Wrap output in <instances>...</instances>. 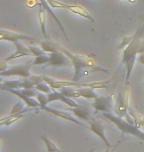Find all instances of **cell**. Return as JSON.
I'll use <instances>...</instances> for the list:
<instances>
[{
  "label": "cell",
  "mask_w": 144,
  "mask_h": 152,
  "mask_svg": "<svg viewBox=\"0 0 144 152\" xmlns=\"http://www.w3.org/2000/svg\"><path fill=\"white\" fill-rule=\"evenodd\" d=\"M36 89L39 91V92H42V93H45V94H50L51 92V88L50 85H48L47 82H42L38 85H36Z\"/></svg>",
  "instance_id": "cell-26"
},
{
  "label": "cell",
  "mask_w": 144,
  "mask_h": 152,
  "mask_svg": "<svg viewBox=\"0 0 144 152\" xmlns=\"http://www.w3.org/2000/svg\"><path fill=\"white\" fill-rule=\"evenodd\" d=\"M128 99H129V89L126 88L118 94L114 110L118 115L121 118H126V121L135 124L131 115H128Z\"/></svg>",
  "instance_id": "cell-4"
},
{
  "label": "cell",
  "mask_w": 144,
  "mask_h": 152,
  "mask_svg": "<svg viewBox=\"0 0 144 152\" xmlns=\"http://www.w3.org/2000/svg\"><path fill=\"white\" fill-rule=\"evenodd\" d=\"M24 56H32V54L28 53H24V51H20V50H16L14 53H12L11 56H9L7 58H5V61H10V60L19 58V57H24Z\"/></svg>",
  "instance_id": "cell-25"
},
{
  "label": "cell",
  "mask_w": 144,
  "mask_h": 152,
  "mask_svg": "<svg viewBox=\"0 0 144 152\" xmlns=\"http://www.w3.org/2000/svg\"><path fill=\"white\" fill-rule=\"evenodd\" d=\"M25 115L22 114H17V115H9L8 117L6 118H3L0 120V126H10L15 121H19L20 118H24Z\"/></svg>",
  "instance_id": "cell-17"
},
{
  "label": "cell",
  "mask_w": 144,
  "mask_h": 152,
  "mask_svg": "<svg viewBox=\"0 0 144 152\" xmlns=\"http://www.w3.org/2000/svg\"><path fill=\"white\" fill-rule=\"evenodd\" d=\"M41 48L44 50L45 53H56V51H60V53H64L68 58L71 60L72 65L74 67V76H73V81L77 82L82 77L89 75L91 72H97V71H103L108 73V70L105 68L100 67L97 65L93 60L90 59L89 57L85 56H81V54H75L70 53L68 50L64 48L61 45H57L56 42L45 41L41 42Z\"/></svg>",
  "instance_id": "cell-1"
},
{
  "label": "cell",
  "mask_w": 144,
  "mask_h": 152,
  "mask_svg": "<svg viewBox=\"0 0 144 152\" xmlns=\"http://www.w3.org/2000/svg\"><path fill=\"white\" fill-rule=\"evenodd\" d=\"M58 91L62 93L64 96L69 97V98H75L76 97V89H74V87H71V86L61 87L58 89Z\"/></svg>",
  "instance_id": "cell-21"
},
{
  "label": "cell",
  "mask_w": 144,
  "mask_h": 152,
  "mask_svg": "<svg viewBox=\"0 0 144 152\" xmlns=\"http://www.w3.org/2000/svg\"><path fill=\"white\" fill-rule=\"evenodd\" d=\"M41 139L45 142V146H47L48 151H59V149L57 148L56 145L54 144L51 140H50V139H48L47 136L42 135L41 136Z\"/></svg>",
  "instance_id": "cell-24"
},
{
  "label": "cell",
  "mask_w": 144,
  "mask_h": 152,
  "mask_svg": "<svg viewBox=\"0 0 144 152\" xmlns=\"http://www.w3.org/2000/svg\"><path fill=\"white\" fill-rule=\"evenodd\" d=\"M65 10H68L70 12H72V13L79 15V16H82V17L86 18V19H88L89 21H91V22H95V19L93 18V16H92V15L89 13V12L86 10V9L82 7V6L67 4Z\"/></svg>",
  "instance_id": "cell-13"
},
{
  "label": "cell",
  "mask_w": 144,
  "mask_h": 152,
  "mask_svg": "<svg viewBox=\"0 0 144 152\" xmlns=\"http://www.w3.org/2000/svg\"><path fill=\"white\" fill-rule=\"evenodd\" d=\"M72 62L65 54L60 53V51H56V53H50V61L48 62V66H56V67H61V66H69Z\"/></svg>",
  "instance_id": "cell-9"
},
{
  "label": "cell",
  "mask_w": 144,
  "mask_h": 152,
  "mask_svg": "<svg viewBox=\"0 0 144 152\" xmlns=\"http://www.w3.org/2000/svg\"><path fill=\"white\" fill-rule=\"evenodd\" d=\"M103 115L106 118H108L109 121H111L121 132L126 133V134H130L134 136V137H137L144 141V132H142L140 129V127L137 126L136 124H133L129 123L128 121L124 120L118 115H113L111 113H103Z\"/></svg>",
  "instance_id": "cell-3"
},
{
  "label": "cell",
  "mask_w": 144,
  "mask_h": 152,
  "mask_svg": "<svg viewBox=\"0 0 144 152\" xmlns=\"http://www.w3.org/2000/svg\"><path fill=\"white\" fill-rule=\"evenodd\" d=\"M29 79L31 81L33 82L34 84H35V86L36 85H38L39 83H42V82H44V78H42V76H38V75H31Z\"/></svg>",
  "instance_id": "cell-30"
},
{
  "label": "cell",
  "mask_w": 144,
  "mask_h": 152,
  "mask_svg": "<svg viewBox=\"0 0 144 152\" xmlns=\"http://www.w3.org/2000/svg\"><path fill=\"white\" fill-rule=\"evenodd\" d=\"M140 53H144V26L138 27L130 44L124 48L122 53L121 65L125 66L127 81L129 80L130 75L132 73L137 56Z\"/></svg>",
  "instance_id": "cell-2"
},
{
  "label": "cell",
  "mask_w": 144,
  "mask_h": 152,
  "mask_svg": "<svg viewBox=\"0 0 144 152\" xmlns=\"http://www.w3.org/2000/svg\"><path fill=\"white\" fill-rule=\"evenodd\" d=\"M88 123H89V126H90L91 132L93 133H95L98 137H100L101 139H102V141L104 142V144L106 145V147L108 148V149H111L112 144L110 143V141L108 140V138H107V136H106L105 126H104L102 124H100L99 121L91 120V118L88 121Z\"/></svg>",
  "instance_id": "cell-8"
},
{
  "label": "cell",
  "mask_w": 144,
  "mask_h": 152,
  "mask_svg": "<svg viewBox=\"0 0 144 152\" xmlns=\"http://www.w3.org/2000/svg\"><path fill=\"white\" fill-rule=\"evenodd\" d=\"M45 10L44 8H41L39 11V26H41L42 33L44 35V37L45 39H48V34H47V30H45Z\"/></svg>",
  "instance_id": "cell-19"
},
{
  "label": "cell",
  "mask_w": 144,
  "mask_h": 152,
  "mask_svg": "<svg viewBox=\"0 0 144 152\" xmlns=\"http://www.w3.org/2000/svg\"><path fill=\"white\" fill-rule=\"evenodd\" d=\"M33 66V61H29L25 64L12 66L10 68H7L6 70L2 71L0 75L1 77H11V76H18V77L29 78L31 76L30 70Z\"/></svg>",
  "instance_id": "cell-5"
},
{
  "label": "cell",
  "mask_w": 144,
  "mask_h": 152,
  "mask_svg": "<svg viewBox=\"0 0 144 152\" xmlns=\"http://www.w3.org/2000/svg\"><path fill=\"white\" fill-rule=\"evenodd\" d=\"M69 111L71 112L76 118H80L82 121H89L91 118L90 112H89L86 108L81 107V106H78V107H76V108H70Z\"/></svg>",
  "instance_id": "cell-15"
},
{
  "label": "cell",
  "mask_w": 144,
  "mask_h": 152,
  "mask_svg": "<svg viewBox=\"0 0 144 152\" xmlns=\"http://www.w3.org/2000/svg\"><path fill=\"white\" fill-rule=\"evenodd\" d=\"M29 48H30V51L32 53L33 56H39V54H42V53H45V51L42 50V48H39V47H33V45H29Z\"/></svg>",
  "instance_id": "cell-29"
},
{
  "label": "cell",
  "mask_w": 144,
  "mask_h": 152,
  "mask_svg": "<svg viewBox=\"0 0 144 152\" xmlns=\"http://www.w3.org/2000/svg\"><path fill=\"white\" fill-rule=\"evenodd\" d=\"M109 81H99V82H92V83H82L80 87H88L91 89H105L108 87Z\"/></svg>",
  "instance_id": "cell-18"
},
{
  "label": "cell",
  "mask_w": 144,
  "mask_h": 152,
  "mask_svg": "<svg viewBox=\"0 0 144 152\" xmlns=\"http://www.w3.org/2000/svg\"><path fill=\"white\" fill-rule=\"evenodd\" d=\"M39 2H41L42 7L45 9V12H48V14L50 15V16L51 18H53V19L56 22V24L58 25V27H59V29L61 30V32L63 33V36L65 37V39H69L68 36H67L66 32H65V29L63 28L62 24H61V22L59 21V19H58V18L56 17V15L54 14V12H53V10H51V7H50V5L48 4V2L47 1V0H39Z\"/></svg>",
  "instance_id": "cell-12"
},
{
  "label": "cell",
  "mask_w": 144,
  "mask_h": 152,
  "mask_svg": "<svg viewBox=\"0 0 144 152\" xmlns=\"http://www.w3.org/2000/svg\"><path fill=\"white\" fill-rule=\"evenodd\" d=\"M24 104L25 103L23 102H17L16 104L13 105L11 111H10V115H17V114H22L24 112H26V110H24Z\"/></svg>",
  "instance_id": "cell-23"
},
{
  "label": "cell",
  "mask_w": 144,
  "mask_h": 152,
  "mask_svg": "<svg viewBox=\"0 0 144 152\" xmlns=\"http://www.w3.org/2000/svg\"><path fill=\"white\" fill-rule=\"evenodd\" d=\"M0 39L2 41H8L11 42H36L35 38L29 37V36H26L24 34H19V33H15V32H11V31H7V30H0Z\"/></svg>",
  "instance_id": "cell-7"
},
{
  "label": "cell",
  "mask_w": 144,
  "mask_h": 152,
  "mask_svg": "<svg viewBox=\"0 0 144 152\" xmlns=\"http://www.w3.org/2000/svg\"><path fill=\"white\" fill-rule=\"evenodd\" d=\"M113 100L114 96L107 97H98L92 103V107L96 112H102V113H111L113 107Z\"/></svg>",
  "instance_id": "cell-6"
},
{
  "label": "cell",
  "mask_w": 144,
  "mask_h": 152,
  "mask_svg": "<svg viewBox=\"0 0 144 152\" xmlns=\"http://www.w3.org/2000/svg\"><path fill=\"white\" fill-rule=\"evenodd\" d=\"M50 61V53H45L39 56H35V59L33 60V65H42V64H48V62Z\"/></svg>",
  "instance_id": "cell-20"
},
{
  "label": "cell",
  "mask_w": 144,
  "mask_h": 152,
  "mask_svg": "<svg viewBox=\"0 0 144 152\" xmlns=\"http://www.w3.org/2000/svg\"><path fill=\"white\" fill-rule=\"evenodd\" d=\"M59 102L64 103V104L67 105L70 108H76V107H78V106H80V105H78L74 100H72V98H69V97L64 96L62 93H61V96L59 98Z\"/></svg>",
  "instance_id": "cell-22"
},
{
  "label": "cell",
  "mask_w": 144,
  "mask_h": 152,
  "mask_svg": "<svg viewBox=\"0 0 144 152\" xmlns=\"http://www.w3.org/2000/svg\"><path fill=\"white\" fill-rule=\"evenodd\" d=\"M141 126L144 127V120H141Z\"/></svg>",
  "instance_id": "cell-33"
},
{
  "label": "cell",
  "mask_w": 144,
  "mask_h": 152,
  "mask_svg": "<svg viewBox=\"0 0 144 152\" xmlns=\"http://www.w3.org/2000/svg\"><path fill=\"white\" fill-rule=\"evenodd\" d=\"M1 90L7 91L8 89H22V81L20 80H11L5 81L1 83Z\"/></svg>",
  "instance_id": "cell-16"
},
{
  "label": "cell",
  "mask_w": 144,
  "mask_h": 152,
  "mask_svg": "<svg viewBox=\"0 0 144 152\" xmlns=\"http://www.w3.org/2000/svg\"><path fill=\"white\" fill-rule=\"evenodd\" d=\"M7 92L11 93V94H14V95H16L17 97H19V98L22 100V101L25 103L26 106H28L30 108H39L41 107V104L39 103V101L37 99H34L33 97H29L25 95L21 89H8Z\"/></svg>",
  "instance_id": "cell-11"
},
{
  "label": "cell",
  "mask_w": 144,
  "mask_h": 152,
  "mask_svg": "<svg viewBox=\"0 0 144 152\" xmlns=\"http://www.w3.org/2000/svg\"><path fill=\"white\" fill-rule=\"evenodd\" d=\"M76 97H82V98L88 99V100H95L97 99L98 96L95 91L91 88L88 87H78L76 89Z\"/></svg>",
  "instance_id": "cell-14"
},
{
  "label": "cell",
  "mask_w": 144,
  "mask_h": 152,
  "mask_svg": "<svg viewBox=\"0 0 144 152\" xmlns=\"http://www.w3.org/2000/svg\"><path fill=\"white\" fill-rule=\"evenodd\" d=\"M45 93H42V92H38L36 96V99L38 100L39 103L41 104V107H45V106H47L48 104V95H45ZM39 107V108H41Z\"/></svg>",
  "instance_id": "cell-27"
},
{
  "label": "cell",
  "mask_w": 144,
  "mask_h": 152,
  "mask_svg": "<svg viewBox=\"0 0 144 152\" xmlns=\"http://www.w3.org/2000/svg\"><path fill=\"white\" fill-rule=\"evenodd\" d=\"M138 62L144 65V53H140L138 56Z\"/></svg>",
  "instance_id": "cell-32"
},
{
  "label": "cell",
  "mask_w": 144,
  "mask_h": 152,
  "mask_svg": "<svg viewBox=\"0 0 144 152\" xmlns=\"http://www.w3.org/2000/svg\"><path fill=\"white\" fill-rule=\"evenodd\" d=\"M132 38H133V35L130 36V37L124 38V39H122V42H121V45H118V48H124H124L130 44V42H131V39H132Z\"/></svg>",
  "instance_id": "cell-31"
},
{
  "label": "cell",
  "mask_w": 144,
  "mask_h": 152,
  "mask_svg": "<svg viewBox=\"0 0 144 152\" xmlns=\"http://www.w3.org/2000/svg\"><path fill=\"white\" fill-rule=\"evenodd\" d=\"M41 110L47 112V113L50 114V115H56V117H58L60 118H63L64 121H71V123H74L76 124H78V126H80L82 127H86L85 124H83L81 123V121H79L76 120L75 118H73L71 115H69L68 113H66V112H63V111H59V110H56V109L53 108H50V107H48V106H45V107H41L39 108Z\"/></svg>",
  "instance_id": "cell-10"
},
{
  "label": "cell",
  "mask_w": 144,
  "mask_h": 152,
  "mask_svg": "<svg viewBox=\"0 0 144 152\" xmlns=\"http://www.w3.org/2000/svg\"><path fill=\"white\" fill-rule=\"evenodd\" d=\"M143 18H144V17H143Z\"/></svg>",
  "instance_id": "cell-34"
},
{
  "label": "cell",
  "mask_w": 144,
  "mask_h": 152,
  "mask_svg": "<svg viewBox=\"0 0 144 152\" xmlns=\"http://www.w3.org/2000/svg\"><path fill=\"white\" fill-rule=\"evenodd\" d=\"M48 2V4L50 5L51 8H61V9H66V5L65 3L57 1V0H47Z\"/></svg>",
  "instance_id": "cell-28"
}]
</instances>
